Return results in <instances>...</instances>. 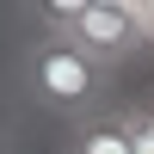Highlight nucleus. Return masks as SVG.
I'll return each instance as SVG.
<instances>
[{
    "mask_svg": "<svg viewBox=\"0 0 154 154\" xmlns=\"http://www.w3.org/2000/svg\"><path fill=\"white\" fill-rule=\"evenodd\" d=\"M105 74H111L105 62H93L74 37H56V31H43L25 49V93L43 99L62 117H74V123L105 105Z\"/></svg>",
    "mask_w": 154,
    "mask_h": 154,
    "instance_id": "obj_1",
    "label": "nucleus"
},
{
    "mask_svg": "<svg viewBox=\"0 0 154 154\" xmlns=\"http://www.w3.org/2000/svg\"><path fill=\"white\" fill-rule=\"evenodd\" d=\"M74 43H80L93 62L117 68V62L142 43V12H130V6H93L80 25H74Z\"/></svg>",
    "mask_w": 154,
    "mask_h": 154,
    "instance_id": "obj_2",
    "label": "nucleus"
},
{
    "mask_svg": "<svg viewBox=\"0 0 154 154\" xmlns=\"http://www.w3.org/2000/svg\"><path fill=\"white\" fill-rule=\"evenodd\" d=\"M74 154H136L130 111H93L74 123Z\"/></svg>",
    "mask_w": 154,
    "mask_h": 154,
    "instance_id": "obj_3",
    "label": "nucleus"
},
{
    "mask_svg": "<svg viewBox=\"0 0 154 154\" xmlns=\"http://www.w3.org/2000/svg\"><path fill=\"white\" fill-rule=\"evenodd\" d=\"M37 6V19H43V31H56V37H74V25L93 12V0H31Z\"/></svg>",
    "mask_w": 154,
    "mask_h": 154,
    "instance_id": "obj_4",
    "label": "nucleus"
},
{
    "mask_svg": "<svg viewBox=\"0 0 154 154\" xmlns=\"http://www.w3.org/2000/svg\"><path fill=\"white\" fill-rule=\"evenodd\" d=\"M130 136H136V154H154V111H130Z\"/></svg>",
    "mask_w": 154,
    "mask_h": 154,
    "instance_id": "obj_5",
    "label": "nucleus"
},
{
    "mask_svg": "<svg viewBox=\"0 0 154 154\" xmlns=\"http://www.w3.org/2000/svg\"><path fill=\"white\" fill-rule=\"evenodd\" d=\"M93 6H130V12H142V0H93Z\"/></svg>",
    "mask_w": 154,
    "mask_h": 154,
    "instance_id": "obj_6",
    "label": "nucleus"
}]
</instances>
